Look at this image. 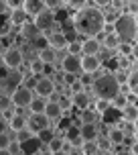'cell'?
Masks as SVG:
<instances>
[{
	"label": "cell",
	"instance_id": "ba28073f",
	"mask_svg": "<svg viewBox=\"0 0 138 155\" xmlns=\"http://www.w3.org/2000/svg\"><path fill=\"white\" fill-rule=\"evenodd\" d=\"M33 92L39 94V98H49V96H53L55 94V84L51 82V78H39L37 80V86H35V90Z\"/></svg>",
	"mask_w": 138,
	"mask_h": 155
},
{
	"label": "cell",
	"instance_id": "db71d44e",
	"mask_svg": "<svg viewBox=\"0 0 138 155\" xmlns=\"http://www.w3.org/2000/svg\"><path fill=\"white\" fill-rule=\"evenodd\" d=\"M67 155H79V151H77V149H73V151H71V153H67Z\"/></svg>",
	"mask_w": 138,
	"mask_h": 155
},
{
	"label": "cell",
	"instance_id": "9c48e42d",
	"mask_svg": "<svg viewBox=\"0 0 138 155\" xmlns=\"http://www.w3.org/2000/svg\"><path fill=\"white\" fill-rule=\"evenodd\" d=\"M79 65H81V71L89 76V74H96L102 68V59H100V55H96V57H79Z\"/></svg>",
	"mask_w": 138,
	"mask_h": 155
},
{
	"label": "cell",
	"instance_id": "d6986e66",
	"mask_svg": "<svg viewBox=\"0 0 138 155\" xmlns=\"http://www.w3.org/2000/svg\"><path fill=\"white\" fill-rule=\"evenodd\" d=\"M18 145H20V149H23V153L24 155H29V153H37L39 151V147H41V141L37 139V135H33L31 139L29 141H24V143H18Z\"/></svg>",
	"mask_w": 138,
	"mask_h": 155
},
{
	"label": "cell",
	"instance_id": "5bb4252c",
	"mask_svg": "<svg viewBox=\"0 0 138 155\" xmlns=\"http://www.w3.org/2000/svg\"><path fill=\"white\" fill-rule=\"evenodd\" d=\"M79 137L81 141H96L100 137V133H98V124H81L79 127Z\"/></svg>",
	"mask_w": 138,
	"mask_h": 155
},
{
	"label": "cell",
	"instance_id": "4fadbf2b",
	"mask_svg": "<svg viewBox=\"0 0 138 155\" xmlns=\"http://www.w3.org/2000/svg\"><path fill=\"white\" fill-rule=\"evenodd\" d=\"M20 8L27 12V16H29V15L37 16L39 12L45 10V2H43V0H24L23 4H20Z\"/></svg>",
	"mask_w": 138,
	"mask_h": 155
},
{
	"label": "cell",
	"instance_id": "ee69618b",
	"mask_svg": "<svg viewBox=\"0 0 138 155\" xmlns=\"http://www.w3.org/2000/svg\"><path fill=\"white\" fill-rule=\"evenodd\" d=\"M73 82H77V74H63V84L71 86Z\"/></svg>",
	"mask_w": 138,
	"mask_h": 155
},
{
	"label": "cell",
	"instance_id": "74e56055",
	"mask_svg": "<svg viewBox=\"0 0 138 155\" xmlns=\"http://www.w3.org/2000/svg\"><path fill=\"white\" fill-rule=\"evenodd\" d=\"M12 108V102H10V96L8 94H0V112Z\"/></svg>",
	"mask_w": 138,
	"mask_h": 155
},
{
	"label": "cell",
	"instance_id": "7c38bea8",
	"mask_svg": "<svg viewBox=\"0 0 138 155\" xmlns=\"http://www.w3.org/2000/svg\"><path fill=\"white\" fill-rule=\"evenodd\" d=\"M61 70L65 74H79V70H81L79 57H75V55H65L63 61H61Z\"/></svg>",
	"mask_w": 138,
	"mask_h": 155
},
{
	"label": "cell",
	"instance_id": "1f68e13d",
	"mask_svg": "<svg viewBox=\"0 0 138 155\" xmlns=\"http://www.w3.org/2000/svg\"><path fill=\"white\" fill-rule=\"evenodd\" d=\"M67 55H75V57L81 55V41L79 39L73 41V43H67Z\"/></svg>",
	"mask_w": 138,
	"mask_h": 155
},
{
	"label": "cell",
	"instance_id": "681fc988",
	"mask_svg": "<svg viewBox=\"0 0 138 155\" xmlns=\"http://www.w3.org/2000/svg\"><path fill=\"white\" fill-rule=\"evenodd\" d=\"M69 127H71V120H69V118H65V120H61V124H59V129H69Z\"/></svg>",
	"mask_w": 138,
	"mask_h": 155
},
{
	"label": "cell",
	"instance_id": "7bdbcfd3",
	"mask_svg": "<svg viewBox=\"0 0 138 155\" xmlns=\"http://www.w3.org/2000/svg\"><path fill=\"white\" fill-rule=\"evenodd\" d=\"M10 27H12L10 23H0V37L2 39H6L10 35Z\"/></svg>",
	"mask_w": 138,
	"mask_h": 155
},
{
	"label": "cell",
	"instance_id": "d6a6232c",
	"mask_svg": "<svg viewBox=\"0 0 138 155\" xmlns=\"http://www.w3.org/2000/svg\"><path fill=\"white\" fill-rule=\"evenodd\" d=\"M112 104V108H118V110H124L126 106H128V102H126V96H122V94H118L114 100L110 102Z\"/></svg>",
	"mask_w": 138,
	"mask_h": 155
},
{
	"label": "cell",
	"instance_id": "83f0119b",
	"mask_svg": "<svg viewBox=\"0 0 138 155\" xmlns=\"http://www.w3.org/2000/svg\"><path fill=\"white\" fill-rule=\"evenodd\" d=\"M29 68H31V76H37V78H41L43 76V68H45V63L41 61V59H31V63H29Z\"/></svg>",
	"mask_w": 138,
	"mask_h": 155
},
{
	"label": "cell",
	"instance_id": "f6af8a7d",
	"mask_svg": "<svg viewBox=\"0 0 138 155\" xmlns=\"http://www.w3.org/2000/svg\"><path fill=\"white\" fill-rule=\"evenodd\" d=\"M69 88H71V92H73V94H79V92H83V84H81L79 80H77V82H73V84L69 86Z\"/></svg>",
	"mask_w": 138,
	"mask_h": 155
},
{
	"label": "cell",
	"instance_id": "ab89813d",
	"mask_svg": "<svg viewBox=\"0 0 138 155\" xmlns=\"http://www.w3.org/2000/svg\"><path fill=\"white\" fill-rule=\"evenodd\" d=\"M33 45L37 47L39 51H43V49H47V47H49V43H47V35H41L39 39H35V41H33Z\"/></svg>",
	"mask_w": 138,
	"mask_h": 155
},
{
	"label": "cell",
	"instance_id": "484cf974",
	"mask_svg": "<svg viewBox=\"0 0 138 155\" xmlns=\"http://www.w3.org/2000/svg\"><path fill=\"white\" fill-rule=\"evenodd\" d=\"M100 45H104L106 49H116V47L120 45V39L116 37L114 33H110V35H104V39H102Z\"/></svg>",
	"mask_w": 138,
	"mask_h": 155
},
{
	"label": "cell",
	"instance_id": "6f0895ef",
	"mask_svg": "<svg viewBox=\"0 0 138 155\" xmlns=\"http://www.w3.org/2000/svg\"><path fill=\"white\" fill-rule=\"evenodd\" d=\"M16 155H24V153H23V151H20V153H16Z\"/></svg>",
	"mask_w": 138,
	"mask_h": 155
},
{
	"label": "cell",
	"instance_id": "f907efd6",
	"mask_svg": "<svg viewBox=\"0 0 138 155\" xmlns=\"http://www.w3.org/2000/svg\"><path fill=\"white\" fill-rule=\"evenodd\" d=\"M6 120H4V118H2V116H0V133H6Z\"/></svg>",
	"mask_w": 138,
	"mask_h": 155
},
{
	"label": "cell",
	"instance_id": "ffe728a7",
	"mask_svg": "<svg viewBox=\"0 0 138 155\" xmlns=\"http://www.w3.org/2000/svg\"><path fill=\"white\" fill-rule=\"evenodd\" d=\"M124 137H126V133L122 131V127H114V129H110L106 139L112 143V145H122L124 143Z\"/></svg>",
	"mask_w": 138,
	"mask_h": 155
},
{
	"label": "cell",
	"instance_id": "52a82bcc",
	"mask_svg": "<svg viewBox=\"0 0 138 155\" xmlns=\"http://www.w3.org/2000/svg\"><path fill=\"white\" fill-rule=\"evenodd\" d=\"M23 80H24V74H20L18 70L12 71V74H8V76L4 78V82H2V90H4V94L10 96L14 90H18V88L23 86Z\"/></svg>",
	"mask_w": 138,
	"mask_h": 155
},
{
	"label": "cell",
	"instance_id": "4dcf8cb0",
	"mask_svg": "<svg viewBox=\"0 0 138 155\" xmlns=\"http://www.w3.org/2000/svg\"><path fill=\"white\" fill-rule=\"evenodd\" d=\"M126 86H128L130 92H138V74H136V71H130V74H128Z\"/></svg>",
	"mask_w": 138,
	"mask_h": 155
},
{
	"label": "cell",
	"instance_id": "e0dca14e",
	"mask_svg": "<svg viewBox=\"0 0 138 155\" xmlns=\"http://www.w3.org/2000/svg\"><path fill=\"white\" fill-rule=\"evenodd\" d=\"M43 114H45L49 120H57V118H61L63 108L59 106V102H49V100H47V104H45V112H43Z\"/></svg>",
	"mask_w": 138,
	"mask_h": 155
},
{
	"label": "cell",
	"instance_id": "bcb514c9",
	"mask_svg": "<svg viewBox=\"0 0 138 155\" xmlns=\"http://www.w3.org/2000/svg\"><path fill=\"white\" fill-rule=\"evenodd\" d=\"M136 100H138V94H136V92L126 94V102H128L130 106H136Z\"/></svg>",
	"mask_w": 138,
	"mask_h": 155
},
{
	"label": "cell",
	"instance_id": "c3c4849f",
	"mask_svg": "<svg viewBox=\"0 0 138 155\" xmlns=\"http://www.w3.org/2000/svg\"><path fill=\"white\" fill-rule=\"evenodd\" d=\"M6 76H8V70L2 65V63H0V84L4 82V78H6Z\"/></svg>",
	"mask_w": 138,
	"mask_h": 155
},
{
	"label": "cell",
	"instance_id": "11a10c76",
	"mask_svg": "<svg viewBox=\"0 0 138 155\" xmlns=\"http://www.w3.org/2000/svg\"><path fill=\"white\" fill-rule=\"evenodd\" d=\"M102 155H112V153H110V151H104V153H102Z\"/></svg>",
	"mask_w": 138,
	"mask_h": 155
},
{
	"label": "cell",
	"instance_id": "277c9868",
	"mask_svg": "<svg viewBox=\"0 0 138 155\" xmlns=\"http://www.w3.org/2000/svg\"><path fill=\"white\" fill-rule=\"evenodd\" d=\"M2 65L6 68V70H12V71H16L20 65H23V61H24V55H23V51L20 49H16V47H8L6 51L2 53Z\"/></svg>",
	"mask_w": 138,
	"mask_h": 155
},
{
	"label": "cell",
	"instance_id": "2e32d148",
	"mask_svg": "<svg viewBox=\"0 0 138 155\" xmlns=\"http://www.w3.org/2000/svg\"><path fill=\"white\" fill-rule=\"evenodd\" d=\"M20 35H23V39H27L29 43H33V41H35V39H39L43 33L39 31L33 23H24L23 27H20Z\"/></svg>",
	"mask_w": 138,
	"mask_h": 155
},
{
	"label": "cell",
	"instance_id": "44dd1931",
	"mask_svg": "<svg viewBox=\"0 0 138 155\" xmlns=\"http://www.w3.org/2000/svg\"><path fill=\"white\" fill-rule=\"evenodd\" d=\"M27 18H29V16H27V12H24L23 8H14L12 15H10V25H12V27H23L24 23H29Z\"/></svg>",
	"mask_w": 138,
	"mask_h": 155
},
{
	"label": "cell",
	"instance_id": "f5cc1de1",
	"mask_svg": "<svg viewBox=\"0 0 138 155\" xmlns=\"http://www.w3.org/2000/svg\"><path fill=\"white\" fill-rule=\"evenodd\" d=\"M51 155H67V151H65V149H61V151H55V153H51Z\"/></svg>",
	"mask_w": 138,
	"mask_h": 155
},
{
	"label": "cell",
	"instance_id": "3957f363",
	"mask_svg": "<svg viewBox=\"0 0 138 155\" xmlns=\"http://www.w3.org/2000/svg\"><path fill=\"white\" fill-rule=\"evenodd\" d=\"M92 90H93V94H96V98L112 102L116 96L120 94V86H118V82L114 80V74H104V76L96 78L92 82Z\"/></svg>",
	"mask_w": 138,
	"mask_h": 155
},
{
	"label": "cell",
	"instance_id": "f1b7e54d",
	"mask_svg": "<svg viewBox=\"0 0 138 155\" xmlns=\"http://www.w3.org/2000/svg\"><path fill=\"white\" fill-rule=\"evenodd\" d=\"M122 112H124L126 123H136V118H138V108H136V106H130V104H128Z\"/></svg>",
	"mask_w": 138,
	"mask_h": 155
},
{
	"label": "cell",
	"instance_id": "f546056e",
	"mask_svg": "<svg viewBox=\"0 0 138 155\" xmlns=\"http://www.w3.org/2000/svg\"><path fill=\"white\" fill-rule=\"evenodd\" d=\"M63 145H65V141H63L61 137H53V139L47 143V147H49V151H51V153H55V151H61Z\"/></svg>",
	"mask_w": 138,
	"mask_h": 155
},
{
	"label": "cell",
	"instance_id": "b9f144b4",
	"mask_svg": "<svg viewBox=\"0 0 138 155\" xmlns=\"http://www.w3.org/2000/svg\"><path fill=\"white\" fill-rule=\"evenodd\" d=\"M10 143H12V141H10V137H8L6 133H0V149H8Z\"/></svg>",
	"mask_w": 138,
	"mask_h": 155
},
{
	"label": "cell",
	"instance_id": "d4e9b609",
	"mask_svg": "<svg viewBox=\"0 0 138 155\" xmlns=\"http://www.w3.org/2000/svg\"><path fill=\"white\" fill-rule=\"evenodd\" d=\"M93 123H98V112L93 108L81 110V124H93Z\"/></svg>",
	"mask_w": 138,
	"mask_h": 155
},
{
	"label": "cell",
	"instance_id": "836d02e7",
	"mask_svg": "<svg viewBox=\"0 0 138 155\" xmlns=\"http://www.w3.org/2000/svg\"><path fill=\"white\" fill-rule=\"evenodd\" d=\"M53 137H55V135H53L51 131H49V129H43V131H39V133H37V139L41 141V145H43V143L47 145V143L53 139Z\"/></svg>",
	"mask_w": 138,
	"mask_h": 155
},
{
	"label": "cell",
	"instance_id": "5b68a950",
	"mask_svg": "<svg viewBox=\"0 0 138 155\" xmlns=\"http://www.w3.org/2000/svg\"><path fill=\"white\" fill-rule=\"evenodd\" d=\"M33 25H35L39 31L43 33V35H45V33L49 31V29L57 27V23H55V15L51 12V10H47V8L43 10V12H39V15L35 16V18H33Z\"/></svg>",
	"mask_w": 138,
	"mask_h": 155
},
{
	"label": "cell",
	"instance_id": "4316f807",
	"mask_svg": "<svg viewBox=\"0 0 138 155\" xmlns=\"http://www.w3.org/2000/svg\"><path fill=\"white\" fill-rule=\"evenodd\" d=\"M45 104H47V100H43V98H33V102L29 106H31L33 114H43L45 112Z\"/></svg>",
	"mask_w": 138,
	"mask_h": 155
},
{
	"label": "cell",
	"instance_id": "ac0fdd59",
	"mask_svg": "<svg viewBox=\"0 0 138 155\" xmlns=\"http://www.w3.org/2000/svg\"><path fill=\"white\" fill-rule=\"evenodd\" d=\"M71 106H73V108H79V110L89 108V96L85 92L73 94V96H71Z\"/></svg>",
	"mask_w": 138,
	"mask_h": 155
},
{
	"label": "cell",
	"instance_id": "60d3db41",
	"mask_svg": "<svg viewBox=\"0 0 138 155\" xmlns=\"http://www.w3.org/2000/svg\"><path fill=\"white\" fill-rule=\"evenodd\" d=\"M96 143H98V149H100V151H110V149H112V143L108 139H100V137H98Z\"/></svg>",
	"mask_w": 138,
	"mask_h": 155
},
{
	"label": "cell",
	"instance_id": "e575fe53",
	"mask_svg": "<svg viewBox=\"0 0 138 155\" xmlns=\"http://www.w3.org/2000/svg\"><path fill=\"white\" fill-rule=\"evenodd\" d=\"M110 106H112V104H110L108 100H100V98H96V106H93V110H96L98 114H104Z\"/></svg>",
	"mask_w": 138,
	"mask_h": 155
},
{
	"label": "cell",
	"instance_id": "30bf717a",
	"mask_svg": "<svg viewBox=\"0 0 138 155\" xmlns=\"http://www.w3.org/2000/svg\"><path fill=\"white\" fill-rule=\"evenodd\" d=\"M100 41H96L93 37L85 39V41H81V55L83 57H96V55H100Z\"/></svg>",
	"mask_w": 138,
	"mask_h": 155
},
{
	"label": "cell",
	"instance_id": "6da1fadb",
	"mask_svg": "<svg viewBox=\"0 0 138 155\" xmlns=\"http://www.w3.org/2000/svg\"><path fill=\"white\" fill-rule=\"evenodd\" d=\"M71 25H73V31L77 35H83V37L89 39L102 33L104 25H106V15L98 6H85L73 15Z\"/></svg>",
	"mask_w": 138,
	"mask_h": 155
},
{
	"label": "cell",
	"instance_id": "7dc6e473",
	"mask_svg": "<svg viewBox=\"0 0 138 155\" xmlns=\"http://www.w3.org/2000/svg\"><path fill=\"white\" fill-rule=\"evenodd\" d=\"M10 12V6H8V2L6 0H0V16H4Z\"/></svg>",
	"mask_w": 138,
	"mask_h": 155
},
{
	"label": "cell",
	"instance_id": "cb8c5ba5",
	"mask_svg": "<svg viewBox=\"0 0 138 155\" xmlns=\"http://www.w3.org/2000/svg\"><path fill=\"white\" fill-rule=\"evenodd\" d=\"M39 59L45 63V65H53L55 59H57V53H55L51 47H47V49H43V51H39Z\"/></svg>",
	"mask_w": 138,
	"mask_h": 155
},
{
	"label": "cell",
	"instance_id": "816d5d0a",
	"mask_svg": "<svg viewBox=\"0 0 138 155\" xmlns=\"http://www.w3.org/2000/svg\"><path fill=\"white\" fill-rule=\"evenodd\" d=\"M0 155H14L10 149H0Z\"/></svg>",
	"mask_w": 138,
	"mask_h": 155
},
{
	"label": "cell",
	"instance_id": "7a4b0ae2",
	"mask_svg": "<svg viewBox=\"0 0 138 155\" xmlns=\"http://www.w3.org/2000/svg\"><path fill=\"white\" fill-rule=\"evenodd\" d=\"M114 35L120 39V43H128L136 49V35H138V23L136 16L132 15H120L114 23Z\"/></svg>",
	"mask_w": 138,
	"mask_h": 155
},
{
	"label": "cell",
	"instance_id": "9f6ffc18",
	"mask_svg": "<svg viewBox=\"0 0 138 155\" xmlns=\"http://www.w3.org/2000/svg\"><path fill=\"white\" fill-rule=\"evenodd\" d=\"M0 94H4V90H2V84H0Z\"/></svg>",
	"mask_w": 138,
	"mask_h": 155
},
{
	"label": "cell",
	"instance_id": "8992f818",
	"mask_svg": "<svg viewBox=\"0 0 138 155\" xmlns=\"http://www.w3.org/2000/svg\"><path fill=\"white\" fill-rule=\"evenodd\" d=\"M33 92L31 90H27V88H18V90H14V92L10 94V102H12V106H18V108H24V106H29L33 102Z\"/></svg>",
	"mask_w": 138,
	"mask_h": 155
},
{
	"label": "cell",
	"instance_id": "603a6c76",
	"mask_svg": "<svg viewBox=\"0 0 138 155\" xmlns=\"http://www.w3.org/2000/svg\"><path fill=\"white\" fill-rule=\"evenodd\" d=\"M79 153H81V155H98V153H100L98 143H96V141H81V145H79Z\"/></svg>",
	"mask_w": 138,
	"mask_h": 155
},
{
	"label": "cell",
	"instance_id": "9a60e30c",
	"mask_svg": "<svg viewBox=\"0 0 138 155\" xmlns=\"http://www.w3.org/2000/svg\"><path fill=\"white\" fill-rule=\"evenodd\" d=\"M47 43H49V47H51L53 51H59V49H65V47H67V41L63 37V33H59V31L51 33V35L47 37Z\"/></svg>",
	"mask_w": 138,
	"mask_h": 155
},
{
	"label": "cell",
	"instance_id": "d590c367",
	"mask_svg": "<svg viewBox=\"0 0 138 155\" xmlns=\"http://www.w3.org/2000/svg\"><path fill=\"white\" fill-rule=\"evenodd\" d=\"M116 49H118V55H120V57H128V55L134 51V47L128 45V43H120V45L116 47Z\"/></svg>",
	"mask_w": 138,
	"mask_h": 155
},
{
	"label": "cell",
	"instance_id": "8fae6325",
	"mask_svg": "<svg viewBox=\"0 0 138 155\" xmlns=\"http://www.w3.org/2000/svg\"><path fill=\"white\" fill-rule=\"evenodd\" d=\"M27 129L31 133H35L37 135L39 131H43V129H49V118H47L45 114H33L31 123L27 124Z\"/></svg>",
	"mask_w": 138,
	"mask_h": 155
},
{
	"label": "cell",
	"instance_id": "7402d4cb",
	"mask_svg": "<svg viewBox=\"0 0 138 155\" xmlns=\"http://www.w3.org/2000/svg\"><path fill=\"white\" fill-rule=\"evenodd\" d=\"M27 124H29V120H27V116H23V114H14L10 120H8V127H10L14 133L27 129Z\"/></svg>",
	"mask_w": 138,
	"mask_h": 155
},
{
	"label": "cell",
	"instance_id": "8d00e7d4",
	"mask_svg": "<svg viewBox=\"0 0 138 155\" xmlns=\"http://www.w3.org/2000/svg\"><path fill=\"white\" fill-rule=\"evenodd\" d=\"M37 80H39V78L37 76H24V80H23V88H27V90H31V92H33V90H35V86H37Z\"/></svg>",
	"mask_w": 138,
	"mask_h": 155
},
{
	"label": "cell",
	"instance_id": "f35d334b",
	"mask_svg": "<svg viewBox=\"0 0 138 155\" xmlns=\"http://www.w3.org/2000/svg\"><path fill=\"white\" fill-rule=\"evenodd\" d=\"M14 135H16V143H24V141H29L33 137V133L29 131V129H23V131L14 133Z\"/></svg>",
	"mask_w": 138,
	"mask_h": 155
}]
</instances>
